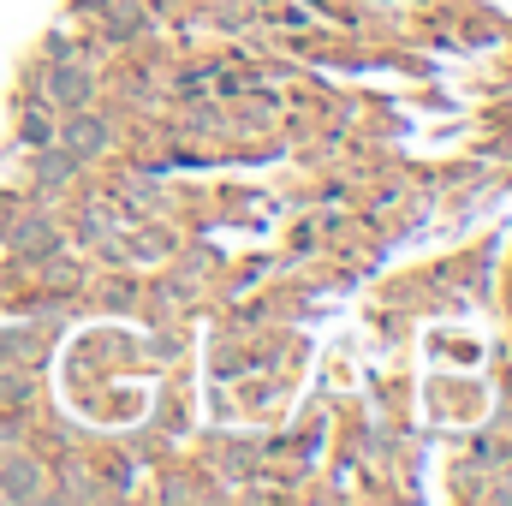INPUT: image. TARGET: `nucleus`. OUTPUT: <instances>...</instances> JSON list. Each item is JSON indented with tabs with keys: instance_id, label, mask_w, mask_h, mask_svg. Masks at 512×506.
<instances>
[{
	"instance_id": "nucleus-2",
	"label": "nucleus",
	"mask_w": 512,
	"mask_h": 506,
	"mask_svg": "<svg viewBox=\"0 0 512 506\" xmlns=\"http://www.w3.org/2000/svg\"><path fill=\"white\" fill-rule=\"evenodd\" d=\"M6 495H36V465H12L6 471Z\"/></svg>"
},
{
	"instance_id": "nucleus-1",
	"label": "nucleus",
	"mask_w": 512,
	"mask_h": 506,
	"mask_svg": "<svg viewBox=\"0 0 512 506\" xmlns=\"http://www.w3.org/2000/svg\"><path fill=\"white\" fill-rule=\"evenodd\" d=\"M48 96H54L60 108H78V102L90 96V78H84V72H54V78H48Z\"/></svg>"
},
{
	"instance_id": "nucleus-3",
	"label": "nucleus",
	"mask_w": 512,
	"mask_h": 506,
	"mask_svg": "<svg viewBox=\"0 0 512 506\" xmlns=\"http://www.w3.org/2000/svg\"><path fill=\"white\" fill-rule=\"evenodd\" d=\"M72 143H78L84 155H90V149H102V126H96V120H84V126H72Z\"/></svg>"
}]
</instances>
